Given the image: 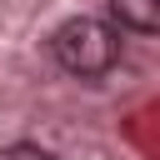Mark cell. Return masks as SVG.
<instances>
[{
    "instance_id": "obj_1",
    "label": "cell",
    "mask_w": 160,
    "mask_h": 160,
    "mask_svg": "<svg viewBox=\"0 0 160 160\" xmlns=\"http://www.w3.org/2000/svg\"><path fill=\"white\" fill-rule=\"evenodd\" d=\"M50 50H55L60 70H70L80 80H100V75H110L120 65V30H110L105 20L75 15L50 35Z\"/></svg>"
},
{
    "instance_id": "obj_2",
    "label": "cell",
    "mask_w": 160,
    "mask_h": 160,
    "mask_svg": "<svg viewBox=\"0 0 160 160\" xmlns=\"http://www.w3.org/2000/svg\"><path fill=\"white\" fill-rule=\"evenodd\" d=\"M110 15H115L125 30L160 35V0H110Z\"/></svg>"
},
{
    "instance_id": "obj_3",
    "label": "cell",
    "mask_w": 160,
    "mask_h": 160,
    "mask_svg": "<svg viewBox=\"0 0 160 160\" xmlns=\"http://www.w3.org/2000/svg\"><path fill=\"white\" fill-rule=\"evenodd\" d=\"M0 160H55V155H50V150H40V145H25V140H20V145H5V150H0Z\"/></svg>"
}]
</instances>
